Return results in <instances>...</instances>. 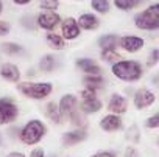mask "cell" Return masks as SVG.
I'll return each instance as SVG.
<instances>
[{"label":"cell","mask_w":159,"mask_h":157,"mask_svg":"<svg viewBox=\"0 0 159 157\" xmlns=\"http://www.w3.org/2000/svg\"><path fill=\"white\" fill-rule=\"evenodd\" d=\"M111 72L117 80L125 81V83H136L143 75L142 64L134 59H120L114 62L111 67Z\"/></svg>","instance_id":"1"},{"label":"cell","mask_w":159,"mask_h":157,"mask_svg":"<svg viewBox=\"0 0 159 157\" xmlns=\"http://www.w3.org/2000/svg\"><path fill=\"white\" fill-rule=\"evenodd\" d=\"M134 25L143 31L159 30V3H153L134 16Z\"/></svg>","instance_id":"2"},{"label":"cell","mask_w":159,"mask_h":157,"mask_svg":"<svg viewBox=\"0 0 159 157\" xmlns=\"http://www.w3.org/2000/svg\"><path fill=\"white\" fill-rule=\"evenodd\" d=\"M17 90L30 98V100H44L47 98L52 92H53V86L50 83H31V81H25V83H19L17 84Z\"/></svg>","instance_id":"3"},{"label":"cell","mask_w":159,"mask_h":157,"mask_svg":"<svg viewBox=\"0 0 159 157\" xmlns=\"http://www.w3.org/2000/svg\"><path fill=\"white\" fill-rule=\"evenodd\" d=\"M47 128L42 121L39 120H30L20 131V140L25 145H36L38 142L42 140V137L45 135Z\"/></svg>","instance_id":"4"},{"label":"cell","mask_w":159,"mask_h":157,"mask_svg":"<svg viewBox=\"0 0 159 157\" xmlns=\"http://www.w3.org/2000/svg\"><path fill=\"white\" fill-rule=\"evenodd\" d=\"M61 22H62L61 16L55 11H42L36 17V25L47 31H53L58 25H61Z\"/></svg>","instance_id":"5"},{"label":"cell","mask_w":159,"mask_h":157,"mask_svg":"<svg viewBox=\"0 0 159 157\" xmlns=\"http://www.w3.org/2000/svg\"><path fill=\"white\" fill-rule=\"evenodd\" d=\"M17 115H19V109L11 100L0 98V124H8L14 121Z\"/></svg>","instance_id":"6"},{"label":"cell","mask_w":159,"mask_h":157,"mask_svg":"<svg viewBox=\"0 0 159 157\" xmlns=\"http://www.w3.org/2000/svg\"><path fill=\"white\" fill-rule=\"evenodd\" d=\"M58 106H59L61 117H62L64 120H69L70 115L80 109V107H78V98H76L75 95H72V94L62 95L61 100H59V103H58Z\"/></svg>","instance_id":"7"},{"label":"cell","mask_w":159,"mask_h":157,"mask_svg":"<svg viewBox=\"0 0 159 157\" xmlns=\"http://www.w3.org/2000/svg\"><path fill=\"white\" fill-rule=\"evenodd\" d=\"M154 101H156V95L147 87L137 89L136 94H134V98H133V104H134L136 109H147Z\"/></svg>","instance_id":"8"},{"label":"cell","mask_w":159,"mask_h":157,"mask_svg":"<svg viewBox=\"0 0 159 157\" xmlns=\"http://www.w3.org/2000/svg\"><path fill=\"white\" fill-rule=\"evenodd\" d=\"M61 33L62 37L67 41H73L81 34V28L78 25V20L75 17H67L61 22Z\"/></svg>","instance_id":"9"},{"label":"cell","mask_w":159,"mask_h":157,"mask_svg":"<svg viewBox=\"0 0 159 157\" xmlns=\"http://www.w3.org/2000/svg\"><path fill=\"white\" fill-rule=\"evenodd\" d=\"M143 45H145V41L142 37L133 36V34L120 37V42H119V47H122L126 53H137L143 48Z\"/></svg>","instance_id":"10"},{"label":"cell","mask_w":159,"mask_h":157,"mask_svg":"<svg viewBox=\"0 0 159 157\" xmlns=\"http://www.w3.org/2000/svg\"><path fill=\"white\" fill-rule=\"evenodd\" d=\"M98 124H100V128H102L105 132H116V131L122 129L123 121H122L120 115H117V114H108V115H105V117L100 120Z\"/></svg>","instance_id":"11"},{"label":"cell","mask_w":159,"mask_h":157,"mask_svg":"<svg viewBox=\"0 0 159 157\" xmlns=\"http://www.w3.org/2000/svg\"><path fill=\"white\" fill-rule=\"evenodd\" d=\"M128 109V101L125 97H122L120 94H112L109 101H108V111L111 114H117V115H122L125 114Z\"/></svg>","instance_id":"12"},{"label":"cell","mask_w":159,"mask_h":157,"mask_svg":"<svg viewBox=\"0 0 159 157\" xmlns=\"http://www.w3.org/2000/svg\"><path fill=\"white\" fill-rule=\"evenodd\" d=\"M88 138V132L84 131V128H80V129H75V131H70V132H66L62 134V145L64 146H75L78 143H81Z\"/></svg>","instance_id":"13"},{"label":"cell","mask_w":159,"mask_h":157,"mask_svg":"<svg viewBox=\"0 0 159 157\" xmlns=\"http://www.w3.org/2000/svg\"><path fill=\"white\" fill-rule=\"evenodd\" d=\"M75 65L81 72H84L86 75H102L100 65L91 58H80V59H76Z\"/></svg>","instance_id":"14"},{"label":"cell","mask_w":159,"mask_h":157,"mask_svg":"<svg viewBox=\"0 0 159 157\" xmlns=\"http://www.w3.org/2000/svg\"><path fill=\"white\" fill-rule=\"evenodd\" d=\"M0 76H2L5 81L19 83V80H20V72H19L17 65H14V64H11V62H7V64H2V67H0Z\"/></svg>","instance_id":"15"},{"label":"cell","mask_w":159,"mask_h":157,"mask_svg":"<svg viewBox=\"0 0 159 157\" xmlns=\"http://www.w3.org/2000/svg\"><path fill=\"white\" fill-rule=\"evenodd\" d=\"M76 20H78L80 28L88 30V31L97 30V28L100 27V19H98L95 14H92V13H83Z\"/></svg>","instance_id":"16"},{"label":"cell","mask_w":159,"mask_h":157,"mask_svg":"<svg viewBox=\"0 0 159 157\" xmlns=\"http://www.w3.org/2000/svg\"><path fill=\"white\" fill-rule=\"evenodd\" d=\"M103 107V103L97 98H88V100H81V103H80V111H81L83 114H97L100 112Z\"/></svg>","instance_id":"17"},{"label":"cell","mask_w":159,"mask_h":157,"mask_svg":"<svg viewBox=\"0 0 159 157\" xmlns=\"http://www.w3.org/2000/svg\"><path fill=\"white\" fill-rule=\"evenodd\" d=\"M119 42H120V37L117 34H112V33L103 34L97 41V44H98V47L102 50H116L119 47Z\"/></svg>","instance_id":"18"},{"label":"cell","mask_w":159,"mask_h":157,"mask_svg":"<svg viewBox=\"0 0 159 157\" xmlns=\"http://www.w3.org/2000/svg\"><path fill=\"white\" fill-rule=\"evenodd\" d=\"M83 83L86 87L89 89H94V90H98V89H103L105 87V80L102 78V75H86L83 78Z\"/></svg>","instance_id":"19"},{"label":"cell","mask_w":159,"mask_h":157,"mask_svg":"<svg viewBox=\"0 0 159 157\" xmlns=\"http://www.w3.org/2000/svg\"><path fill=\"white\" fill-rule=\"evenodd\" d=\"M45 41H47V45L52 48V50H62L66 47V39L56 33H48L45 36Z\"/></svg>","instance_id":"20"},{"label":"cell","mask_w":159,"mask_h":157,"mask_svg":"<svg viewBox=\"0 0 159 157\" xmlns=\"http://www.w3.org/2000/svg\"><path fill=\"white\" fill-rule=\"evenodd\" d=\"M56 56H53V55H44L41 59H39V68L42 70V72H45V73H50V72H53L55 70V67H56Z\"/></svg>","instance_id":"21"},{"label":"cell","mask_w":159,"mask_h":157,"mask_svg":"<svg viewBox=\"0 0 159 157\" xmlns=\"http://www.w3.org/2000/svg\"><path fill=\"white\" fill-rule=\"evenodd\" d=\"M45 115H47L53 123H56V124H59L61 120H62L61 112H59V106H58L55 101H50V103L45 106Z\"/></svg>","instance_id":"22"},{"label":"cell","mask_w":159,"mask_h":157,"mask_svg":"<svg viewBox=\"0 0 159 157\" xmlns=\"http://www.w3.org/2000/svg\"><path fill=\"white\" fill-rule=\"evenodd\" d=\"M0 50H2L5 55H10V56H14V55H22V53H24L22 45L14 44V42H3L2 45H0Z\"/></svg>","instance_id":"23"},{"label":"cell","mask_w":159,"mask_h":157,"mask_svg":"<svg viewBox=\"0 0 159 157\" xmlns=\"http://www.w3.org/2000/svg\"><path fill=\"white\" fill-rule=\"evenodd\" d=\"M142 3V0H114V5L120 11H131Z\"/></svg>","instance_id":"24"},{"label":"cell","mask_w":159,"mask_h":157,"mask_svg":"<svg viewBox=\"0 0 159 157\" xmlns=\"http://www.w3.org/2000/svg\"><path fill=\"white\" fill-rule=\"evenodd\" d=\"M91 7L95 13L98 14H106L109 13L111 10V5H109V0H91Z\"/></svg>","instance_id":"25"},{"label":"cell","mask_w":159,"mask_h":157,"mask_svg":"<svg viewBox=\"0 0 159 157\" xmlns=\"http://www.w3.org/2000/svg\"><path fill=\"white\" fill-rule=\"evenodd\" d=\"M120 55L116 51V50H102V59L105 62H109V64H114L117 61H120Z\"/></svg>","instance_id":"26"},{"label":"cell","mask_w":159,"mask_h":157,"mask_svg":"<svg viewBox=\"0 0 159 157\" xmlns=\"http://www.w3.org/2000/svg\"><path fill=\"white\" fill-rule=\"evenodd\" d=\"M69 120L72 121V124H75V126H78V128H84V126H86V118H84V115H83L81 112H80V109H78L76 112H73Z\"/></svg>","instance_id":"27"},{"label":"cell","mask_w":159,"mask_h":157,"mask_svg":"<svg viewBox=\"0 0 159 157\" xmlns=\"http://www.w3.org/2000/svg\"><path fill=\"white\" fill-rule=\"evenodd\" d=\"M39 5L44 11H56L59 8V0H41Z\"/></svg>","instance_id":"28"},{"label":"cell","mask_w":159,"mask_h":157,"mask_svg":"<svg viewBox=\"0 0 159 157\" xmlns=\"http://www.w3.org/2000/svg\"><path fill=\"white\" fill-rule=\"evenodd\" d=\"M159 62V48H153L148 55V59H147V65L148 67H153Z\"/></svg>","instance_id":"29"},{"label":"cell","mask_w":159,"mask_h":157,"mask_svg":"<svg viewBox=\"0 0 159 157\" xmlns=\"http://www.w3.org/2000/svg\"><path fill=\"white\" fill-rule=\"evenodd\" d=\"M145 128L148 129H157L159 128V114H154L145 120Z\"/></svg>","instance_id":"30"},{"label":"cell","mask_w":159,"mask_h":157,"mask_svg":"<svg viewBox=\"0 0 159 157\" xmlns=\"http://www.w3.org/2000/svg\"><path fill=\"white\" fill-rule=\"evenodd\" d=\"M80 97H81V100H88V98H97V90L94 89H89V87H84L81 90V94H80Z\"/></svg>","instance_id":"31"},{"label":"cell","mask_w":159,"mask_h":157,"mask_svg":"<svg viewBox=\"0 0 159 157\" xmlns=\"http://www.w3.org/2000/svg\"><path fill=\"white\" fill-rule=\"evenodd\" d=\"M10 30H11L10 24H7V22H2V20H0V36H7V34L10 33Z\"/></svg>","instance_id":"32"},{"label":"cell","mask_w":159,"mask_h":157,"mask_svg":"<svg viewBox=\"0 0 159 157\" xmlns=\"http://www.w3.org/2000/svg\"><path fill=\"white\" fill-rule=\"evenodd\" d=\"M30 157H45V152L42 148H34L31 152H30Z\"/></svg>","instance_id":"33"},{"label":"cell","mask_w":159,"mask_h":157,"mask_svg":"<svg viewBox=\"0 0 159 157\" xmlns=\"http://www.w3.org/2000/svg\"><path fill=\"white\" fill-rule=\"evenodd\" d=\"M91 157H116V154L111 152V151H98V152H95Z\"/></svg>","instance_id":"34"},{"label":"cell","mask_w":159,"mask_h":157,"mask_svg":"<svg viewBox=\"0 0 159 157\" xmlns=\"http://www.w3.org/2000/svg\"><path fill=\"white\" fill-rule=\"evenodd\" d=\"M125 157H139V154H137V151L133 146H128L126 151H125Z\"/></svg>","instance_id":"35"},{"label":"cell","mask_w":159,"mask_h":157,"mask_svg":"<svg viewBox=\"0 0 159 157\" xmlns=\"http://www.w3.org/2000/svg\"><path fill=\"white\" fill-rule=\"evenodd\" d=\"M31 2V0H13V3H16V5H28Z\"/></svg>","instance_id":"36"},{"label":"cell","mask_w":159,"mask_h":157,"mask_svg":"<svg viewBox=\"0 0 159 157\" xmlns=\"http://www.w3.org/2000/svg\"><path fill=\"white\" fill-rule=\"evenodd\" d=\"M151 83H153V86L159 87V75H154V76L151 78Z\"/></svg>","instance_id":"37"},{"label":"cell","mask_w":159,"mask_h":157,"mask_svg":"<svg viewBox=\"0 0 159 157\" xmlns=\"http://www.w3.org/2000/svg\"><path fill=\"white\" fill-rule=\"evenodd\" d=\"M8 157H25V154L17 152V151H13V152H10V154H8Z\"/></svg>","instance_id":"38"},{"label":"cell","mask_w":159,"mask_h":157,"mask_svg":"<svg viewBox=\"0 0 159 157\" xmlns=\"http://www.w3.org/2000/svg\"><path fill=\"white\" fill-rule=\"evenodd\" d=\"M2 10H3V5H2V0H0V14H2Z\"/></svg>","instance_id":"39"},{"label":"cell","mask_w":159,"mask_h":157,"mask_svg":"<svg viewBox=\"0 0 159 157\" xmlns=\"http://www.w3.org/2000/svg\"><path fill=\"white\" fill-rule=\"evenodd\" d=\"M2 142H3V137H2V134H0V146H2Z\"/></svg>","instance_id":"40"},{"label":"cell","mask_w":159,"mask_h":157,"mask_svg":"<svg viewBox=\"0 0 159 157\" xmlns=\"http://www.w3.org/2000/svg\"><path fill=\"white\" fill-rule=\"evenodd\" d=\"M157 145H159V138H157Z\"/></svg>","instance_id":"41"}]
</instances>
